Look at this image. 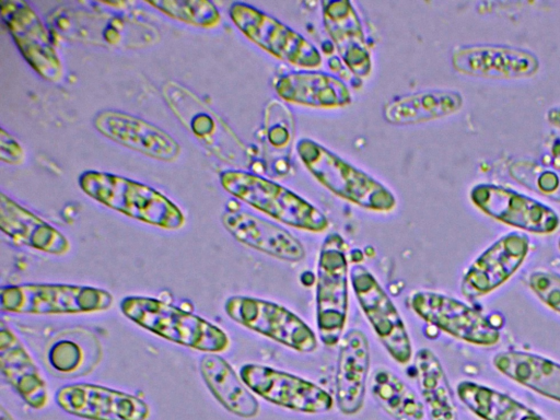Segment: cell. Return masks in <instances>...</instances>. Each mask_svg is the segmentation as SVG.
I'll list each match as a JSON object with an SVG mask.
<instances>
[{"label":"cell","instance_id":"10","mask_svg":"<svg viewBox=\"0 0 560 420\" xmlns=\"http://www.w3.org/2000/svg\"><path fill=\"white\" fill-rule=\"evenodd\" d=\"M0 7L1 20L30 67L46 81H60L61 60L38 14L22 0H2Z\"/></svg>","mask_w":560,"mask_h":420},{"label":"cell","instance_id":"39","mask_svg":"<svg viewBox=\"0 0 560 420\" xmlns=\"http://www.w3.org/2000/svg\"><path fill=\"white\" fill-rule=\"evenodd\" d=\"M558 248L560 249V238L558 240Z\"/></svg>","mask_w":560,"mask_h":420},{"label":"cell","instance_id":"15","mask_svg":"<svg viewBox=\"0 0 560 420\" xmlns=\"http://www.w3.org/2000/svg\"><path fill=\"white\" fill-rule=\"evenodd\" d=\"M528 252L526 235L512 232L500 237L467 269L460 282L462 294L469 300L489 294L518 270Z\"/></svg>","mask_w":560,"mask_h":420},{"label":"cell","instance_id":"33","mask_svg":"<svg viewBox=\"0 0 560 420\" xmlns=\"http://www.w3.org/2000/svg\"><path fill=\"white\" fill-rule=\"evenodd\" d=\"M183 93L185 96L184 98H186L185 89H183ZM185 101L192 112L189 108H184L176 104H170V106L180 118L183 121L182 124L187 126L195 136L203 141L210 142V138L217 129V121L212 118L209 112L200 110L202 107L200 103H198L197 110H194L191 104L188 103V100L186 98Z\"/></svg>","mask_w":560,"mask_h":420},{"label":"cell","instance_id":"12","mask_svg":"<svg viewBox=\"0 0 560 420\" xmlns=\"http://www.w3.org/2000/svg\"><path fill=\"white\" fill-rule=\"evenodd\" d=\"M240 376L250 392L265 400L304 413H320L332 408L330 394L317 384L275 368L247 363Z\"/></svg>","mask_w":560,"mask_h":420},{"label":"cell","instance_id":"28","mask_svg":"<svg viewBox=\"0 0 560 420\" xmlns=\"http://www.w3.org/2000/svg\"><path fill=\"white\" fill-rule=\"evenodd\" d=\"M460 401L482 420H546L512 397L470 381L457 384Z\"/></svg>","mask_w":560,"mask_h":420},{"label":"cell","instance_id":"30","mask_svg":"<svg viewBox=\"0 0 560 420\" xmlns=\"http://www.w3.org/2000/svg\"><path fill=\"white\" fill-rule=\"evenodd\" d=\"M100 346L97 340L83 332L65 334L47 350V361L57 373L74 377L89 373L97 363Z\"/></svg>","mask_w":560,"mask_h":420},{"label":"cell","instance_id":"4","mask_svg":"<svg viewBox=\"0 0 560 420\" xmlns=\"http://www.w3.org/2000/svg\"><path fill=\"white\" fill-rule=\"evenodd\" d=\"M224 190L236 199L295 229L323 232L329 226L327 217L308 201L259 175L226 170L220 174Z\"/></svg>","mask_w":560,"mask_h":420},{"label":"cell","instance_id":"23","mask_svg":"<svg viewBox=\"0 0 560 420\" xmlns=\"http://www.w3.org/2000/svg\"><path fill=\"white\" fill-rule=\"evenodd\" d=\"M275 90L285 102L311 107L335 108L351 102L346 83L322 71L300 70L285 73L277 80Z\"/></svg>","mask_w":560,"mask_h":420},{"label":"cell","instance_id":"29","mask_svg":"<svg viewBox=\"0 0 560 420\" xmlns=\"http://www.w3.org/2000/svg\"><path fill=\"white\" fill-rule=\"evenodd\" d=\"M371 393L380 407L395 420H422L424 405L415 390L385 366L376 368L370 380Z\"/></svg>","mask_w":560,"mask_h":420},{"label":"cell","instance_id":"11","mask_svg":"<svg viewBox=\"0 0 560 420\" xmlns=\"http://www.w3.org/2000/svg\"><path fill=\"white\" fill-rule=\"evenodd\" d=\"M349 277L358 302L386 351L396 362L408 363L412 357L410 338L390 298L365 267L352 266Z\"/></svg>","mask_w":560,"mask_h":420},{"label":"cell","instance_id":"22","mask_svg":"<svg viewBox=\"0 0 560 420\" xmlns=\"http://www.w3.org/2000/svg\"><path fill=\"white\" fill-rule=\"evenodd\" d=\"M0 369L4 380L33 409L48 402L46 383L18 336L2 322L0 325Z\"/></svg>","mask_w":560,"mask_h":420},{"label":"cell","instance_id":"2","mask_svg":"<svg viewBox=\"0 0 560 420\" xmlns=\"http://www.w3.org/2000/svg\"><path fill=\"white\" fill-rule=\"evenodd\" d=\"M119 307L128 319L171 342L207 353L222 352L230 346L220 327L155 298L128 295Z\"/></svg>","mask_w":560,"mask_h":420},{"label":"cell","instance_id":"34","mask_svg":"<svg viewBox=\"0 0 560 420\" xmlns=\"http://www.w3.org/2000/svg\"><path fill=\"white\" fill-rule=\"evenodd\" d=\"M528 284L544 304L560 314V275L535 271L529 276Z\"/></svg>","mask_w":560,"mask_h":420},{"label":"cell","instance_id":"31","mask_svg":"<svg viewBox=\"0 0 560 420\" xmlns=\"http://www.w3.org/2000/svg\"><path fill=\"white\" fill-rule=\"evenodd\" d=\"M509 174L528 189L560 202V168L530 160H517L510 164Z\"/></svg>","mask_w":560,"mask_h":420},{"label":"cell","instance_id":"7","mask_svg":"<svg viewBox=\"0 0 560 420\" xmlns=\"http://www.w3.org/2000/svg\"><path fill=\"white\" fill-rule=\"evenodd\" d=\"M224 311L241 326L298 352H314L318 347L312 328L280 304L254 296L233 295L226 299Z\"/></svg>","mask_w":560,"mask_h":420},{"label":"cell","instance_id":"17","mask_svg":"<svg viewBox=\"0 0 560 420\" xmlns=\"http://www.w3.org/2000/svg\"><path fill=\"white\" fill-rule=\"evenodd\" d=\"M454 69L463 74L486 79H521L539 69L538 57L524 48L477 44L464 45L452 52Z\"/></svg>","mask_w":560,"mask_h":420},{"label":"cell","instance_id":"35","mask_svg":"<svg viewBox=\"0 0 560 420\" xmlns=\"http://www.w3.org/2000/svg\"><path fill=\"white\" fill-rule=\"evenodd\" d=\"M0 160L11 165H20L25 160V151L22 145L3 128L0 130Z\"/></svg>","mask_w":560,"mask_h":420},{"label":"cell","instance_id":"21","mask_svg":"<svg viewBox=\"0 0 560 420\" xmlns=\"http://www.w3.org/2000/svg\"><path fill=\"white\" fill-rule=\"evenodd\" d=\"M323 21L325 28L351 72L364 78L372 69L371 57L365 44L359 15L349 1H324Z\"/></svg>","mask_w":560,"mask_h":420},{"label":"cell","instance_id":"32","mask_svg":"<svg viewBox=\"0 0 560 420\" xmlns=\"http://www.w3.org/2000/svg\"><path fill=\"white\" fill-rule=\"evenodd\" d=\"M149 5L166 16L202 28H213L220 24L221 15L217 7L205 0H158Z\"/></svg>","mask_w":560,"mask_h":420},{"label":"cell","instance_id":"16","mask_svg":"<svg viewBox=\"0 0 560 420\" xmlns=\"http://www.w3.org/2000/svg\"><path fill=\"white\" fill-rule=\"evenodd\" d=\"M95 129L105 138L148 158L174 162L182 148L170 133L133 115L106 109L93 119Z\"/></svg>","mask_w":560,"mask_h":420},{"label":"cell","instance_id":"8","mask_svg":"<svg viewBox=\"0 0 560 420\" xmlns=\"http://www.w3.org/2000/svg\"><path fill=\"white\" fill-rule=\"evenodd\" d=\"M229 14L245 37L278 59L306 69L320 66L318 49L276 18L244 2H233Z\"/></svg>","mask_w":560,"mask_h":420},{"label":"cell","instance_id":"20","mask_svg":"<svg viewBox=\"0 0 560 420\" xmlns=\"http://www.w3.org/2000/svg\"><path fill=\"white\" fill-rule=\"evenodd\" d=\"M0 229L18 246H26L50 255L70 250L68 238L44 219L0 194Z\"/></svg>","mask_w":560,"mask_h":420},{"label":"cell","instance_id":"18","mask_svg":"<svg viewBox=\"0 0 560 420\" xmlns=\"http://www.w3.org/2000/svg\"><path fill=\"white\" fill-rule=\"evenodd\" d=\"M221 220L225 230L247 247L289 262L305 256L302 243L288 230L245 210L228 207Z\"/></svg>","mask_w":560,"mask_h":420},{"label":"cell","instance_id":"9","mask_svg":"<svg viewBox=\"0 0 560 420\" xmlns=\"http://www.w3.org/2000/svg\"><path fill=\"white\" fill-rule=\"evenodd\" d=\"M410 305L421 319L462 341L489 347L500 340V330L485 315L452 296L417 291Z\"/></svg>","mask_w":560,"mask_h":420},{"label":"cell","instance_id":"27","mask_svg":"<svg viewBox=\"0 0 560 420\" xmlns=\"http://www.w3.org/2000/svg\"><path fill=\"white\" fill-rule=\"evenodd\" d=\"M421 400L431 420H458L457 408L443 366L429 348H421L413 359Z\"/></svg>","mask_w":560,"mask_h":420},{"label":"cell","instance_id":"5","mask_svg":"<svg viewBox=\"0 0 560 420\" xmlns=\"http://www.w3.org/2000/svg\"><path fill=\"white\" fill-rule=\"evenodd\" d=\"M113 295L101 288L75 284L25 283L1 289L2 312L27 315L86 314L108 310Z\"/></svg>","mask_w":560,"mask_h":420},{"label":"cell","instance_id":"6","mask_svg":"<svg viewBox=\"0 0 560 420\" xmlns=\"http://www.w3.org/2000/svg\"><path fill=\"white\" fill-rule=\"evenodd\" d=\"M348 259L346 243L337 234L323 242L316 275V323L320 341L336 346L342 338L348 313Z\"/></svg>","mask_w":560,"mask_h":420},{"label":"cell","instance_id":"1","mask_svg":"<svg viewBox=\"0 0 560 420\" xmlns=\"http://www.w3.org/2000/svg\"><path fill=\"white\" fill-rule=\"evenodd\" d=\"M78 184L96 202L133 220L163 230H178L185 224L180 208L147 184L93 170L83 172Z\"/></svg>","mask_w":560,"mask_h":420},{"label":"cell","instance_id":"24","mask_svg":"<svg viewBox=\"0 0 560 420\" xmlns=\"http://www.w3.org/2000/svg\"><path fill=\"white\" fill-rule=\"evenodd\" d=\"M199 370L210 393L229 412L245 419L258 415V400L226 360L217 353H206Z\"/></svg>","mask_w":560,"mask_h":420},{"label":"cell","instance_id":"26","mask_svg":"<svg viewBox=\"0 0 560 420\" xmlns=\"http://www.w3.org/2000/svg\"><path fill=\"white\" fill-rule=\"evenodd\" d=\"M463 96L453 90H425L390 100L383 109L386 121L413 125L442 118L458 112Z\"/></svg>","mask_w":560,"mask_h":420},{"label":"cell","instance_id":"19","mask_svg":"<svg viewBox=\"0 0 560 420\" xmlns=\"http://www.w3.org/2000/svg\"><path fill=\"white\" fill-rule=\"evenodd\" d=\"M370 361L366 336L350 329L340 340L335 374L336 402L343 415L357 413L363 406Z\"/></svg>","mask_w":560,"mask_h":420},{"label":"cell","instance_id":"3","mask_svg":"<svg viewBox=\"0 0 560 420\" xmlns=\"http://www.w3.org/2000/svg\"><path fill=\"white\" fill-rule=\"evenodd\" d=\"M295 148L310 173L332 194L366 210L388 212L395 208L389 189L325 147L301 139Z\"/></svg>","mask_w":560,"mask_h":420},{"label":"cell","instance_id":"25","mask_svg":"<svg viewBox=\"0 0 560 420\" xmlns=\"http://www.w3.org/2000/svg\"><path fill=\"white\" fill-rule=\"evenodd\" d=\"M494 368L514 382L560 402V364L538 354L508 350L497 353Z\"/></svg>","mask_w":560,"mask_h":420},{"label":"cell","instance_id":"36","mask_svg":"<svg viewBox=\"0 0 560 420\" xmlns=\"http://www.w3.org/2000/svg\"><path fill=\"white\" fill-rule=\"evenodd\" d=\"M546 118L549 124L560 129V106H555L548 109Z\"/></svg>","mask_w":560,"mask_h":420},{"label":"cell","instance_id":"37","mask_svg":"<svg viewBox=\"0 0 560 420\" xmlns=\"http://www.w3.org/2000/svg\"><path fill=\"white\" fill-rule=\"evenodd\" d=\"M550 156L555 167L560 168V139H557L550 145Z\"/></svg>","mask_w":560,"mask_h":420},{"label":"cell","instance_id":"14","mask_svg":"<svg viewBox=\"0 0 560 420\" xmlns=\"http://www.w3.org/2000/svg\"><path fill=\"white\" fill-rule=\"evenodd\" d=\"M56 404L67 413L85 420H147L148 404L131 394L97 384L77 383L60 387Z\"/></svg>","mask_w":560,"mask_h":420},{"label":"cell","instance_id":"38","mask_svg":"<svg viewBox=\"0 0 560 420\" xmlns=\"http://www.w3.org/2000/svg\"><path fill=\"white\" fill-rule=\"evenodd\" d=\"M0 420H14L3 406L0 409Z\"/></svg>","mask_w":560,"mask_h":420},{"label":"cell","instance_id":"13","mask_svg":"<svg viewBox=\"0 0 560 420\" xmlns=\"http://www.w3.org/2000/svg\"><path fill=\"white\" fill-rule=\"evenodd\" d=\"M483 213L504 224L535 234H551L560 224L559 215L548 206L510 188L478 184L469 194Z\"/></svg>","mask_w":560,"mask_h":420}]
</instances>
